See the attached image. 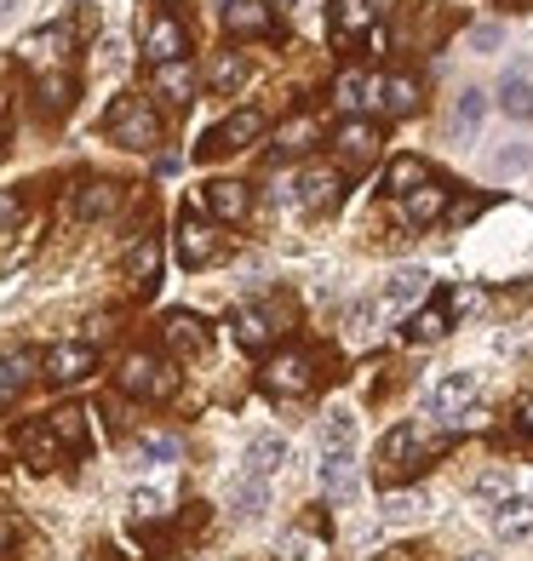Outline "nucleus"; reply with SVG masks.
I'll return each mask as SVG.
<instances>
[{"label":"nucleus","mask_w":533,"mask_h":561,"mask_svg":"<svg viewBox=\"0 0 533 561\" xmlns=\"http://www.w3.org/2000/svg\"><path fill=\"white\" fill-rule=\"evenodd\" d=\"M104 133L121 149H156L161 144V121H156V110H149V98H115Z\"/></svg>","instance_id":"obj_1"},{"label":"nucleus","mask_w":533,"mask_h":561,"mask_svg":"<svg viewBox=\"0 0 533 561\" xmlns=\"http://www.w3.org/2000/svg\"><path fill=\"white\" fill-rule=\"evenodd\" d=\"M470 396H476V373H447L424 390V413L430 419H460L470 407Z\"/></svg>","instance_id":"obj_2"},{"label":"nucleus","mask_w":533,"mask_h":561,"mask_svg":"<svg viewBox=\"0 0 533 561\" xmlns=\"http://www.w3.org/2000/svg\"><path fill=\"white\" fill-rule=\"evenodd\" d=\"M355 488H362V465H355V447L350 453H321V493L333 504H350Z\"/></svg>","instance_id":"obj_3"},{"label":"nucleus","mask_w":533,"mask_h":561,"mask_svg":"<svg viewBox=\"0 0 533 561\" xmlns=\"http://www.w3.org/2000/svg\"><path fill=\"white\" fill-rule=\"evenodd\" d=\"M41 367H46L53 385H75V378H87L98 367V350L92 344H53V350L41 355Z\"/></svg>","instance_id":"obj_4"},{"label":"nucleus","mask_w":533,"mask_h":561,"mask_svg":"<svg viewBox=\"0 0 533 561\" xmlns=\"http://www.w3.org/2000/svg\"><path fill=\"white\" fill-rule=\"evenodd\" d=\"M339 195H344V178L333 167H310V172L298 178V207L304 213H333Z\"/></svg>","instance_id":"obj_5"},{"label":"nucleus","mask_w":533,"mask_h":561,"mask_svg":"<svg viewBox=\"0 0 533 561\" xmlns=\"http://www.w3.org/2000/svg\"><path fill=\"white\" fill-rule=\"evenodd\" d=\"M121 390H133V396H172V373L156 362V355H126Z\"/></svg>","instance_id":"obj_6"},{"label":"nucleus","mask_w":533,"mask_h":561,"mask_svg":"<svg viewBox=\"0 0 533 561\" xmlns=\"http://www.w3.org/2000/svg\"><path fill=\"white\" fill-rule=\"evenodd\" d=\"M264 385L275 396H304V390H310V355H304V350H282L264 367Z\"/></svg>","instance_id":"obj_7"},{"label":"nucleus","mask_w":533,"mask_h":561,"mask_svg":"<svg viewBox=\"0 0 533 561\" xmlns=\"http://www.w3.org/2000/svg\"><path fill=\"white\" fill-rule=\"evenodd\" d=\"M264 133V115L259 110H236L224 126H213V138H207V156H224V149H247L252 138Z\"/></svg>","instance_id":"obj_8"},{"label":"nucleus","mask_w":533,"mask_h":561,"mask_svg":"<svg viewBox=\"0 0 533 561\" xmlns=\"http://www.w3.org/2000/svg\"><path fill=\"white\" fill-rule=\"evenodd\" d=\"M264 510H270V481L252 476V470H241V476L230 481V516H236V522H259Z\"/></svg>","instance_id":"obj_9"},{"label":"nucleus","mask_w":533,"mask_h":561,"mask_svg":"<svg viewBox=\"0 0 533 561\" xmlns=\"http://www.w3.org/2000/svg\"><path fill=\"white\" fill-rule=\"evenodd\" d=\"M481 121H488V92H481V87H465L460 98H453V121H447L453 144H470V138L481 133Z\"/></svg>","instance_id":"obj_10"},{"label":"nucleus","mask_w":533,"mask_h":561,"mask_svg":"<svg viewBox=\"0 0 533 561\" xmlns=\"http://www.w3.org/2000/svg\"><path fill=\"white\" fill-rule=\"evenodd\" d=\"M178 259H184L190 270L213 264V259H218V236H213L201 218H184V224H178Z\"/></svg>","instance_id":"obj_11"},{"label":"nucleus","mask_w":533,"mask_h":561,"mask_svg":"<svg viewBox=\"0 0 533 561\" xmlns=\"http://www.w3.org/2000/svg\"><path fill=\"white\" fill-rule=\"evenodd\" d=\"M333 98H339V110L385 104V81H378V75H362V69H344V75H339V87H333Z\"/></svg>","instance_id":"obj_12"},{"label":"nucleus","mask_w":533,"mask_h":561,"mask_svg":"<svg viewBox=\"0 0 533 561\" xmlns=\"http://www.w3.org/2000/svg\"><path fill=\"white\" fill-rule=\"evenodd\" d=\"M424 293H430V270H419V264H401L385 280V304H390V310H413Z\"/></svg>","instance_id":"obj_13"},{"label":"nucleus","mask_w":533,"mask_h":561,"mask_svg":"<svg viewBox=\"0 0 533 561\" xmlns=\"http://www.w3.org/2000/svg\"><path fill=\"white\" fill-rule=\"evenodd\" d=\"M424 447H442V442H424L413 424H401L385 436V447H378V470H408V458H419Z\"/></svg>","instance_id":"obj_14"},{"label":"nucleus","mask_w":533,"mask_h":561,"mask_svg":"<svg viewBox=\"0 0 533 561\" xmlns=\"http://www.w3.org/2000/svg\"><path fill=\"white\" fill-rule=\"evenodd\" d=\"M494 533H499V539H528V533H533V499L504 493L494 504Z\"/></svg>","instance_id":"obj_15"},{"label":"nucleus","mask_w":533,"mask_h":561,"mask_svg":"<svg viewBox=\"0 0 533 561\" xmlns=\"http://www.w3.org/2000/svg\"><path fill=\"white\" fill-rule=\"evenodd\" d=\"M64 46H69L64 30H35V35H23V41H18V58H23V64H35V69H58Z\"/></svg>","instance_id":"obj_16"},{"label":"nucleus","mask_w":533,"mask_h":561,"mask_svg":"<svg viewBox=\"0 0 533 561\" xmlns=\"http://www.w3.org/2000/svg\"><path fill=\"white\" fill-rule=\"evenodd\" d=\"M247 75H252V64H247L241 53H218L213 69H207V92H213V98H230V92L247 87Z\"/></svg>","instance_id":"obj_17"},{"label":"nucleus","mask_w":533,"mask_h":561,"mask_svg":"<svg viewBox=\"0 0 533 561\" xmlns=\"http://www.w3.org/2000/svg\"><path fill=\"white\" fill-rule=\"evenodd\" d=\"M35 367H41V355H30V350H12V355H0V407H7V401H18V390L35 378Z\"/></svg>","instance_id":"obj_18"},{"label":"nucleus","mask_w":533,"mask_h":561,"mask_svg":"<svg viewBox=\"0 0 533 561\" xmlns=\"http://www.w3.org/2000/svg\"><path fill=\"white\" fill-rule=\"evenodd\" d=\"M282 465H287V442H282V436H252V442H247L241 470H252V476H264V481H270Z\"/></svg>","instance_id":"obj_19"},{"label":"nucleus","mask_w":533,"mask_h":561,"mask_svg":"<svg viewBox=\"0 0 533 561\" xmlns=\"http://www.w3.org/2000/svg\"><path fill=\"white\" fill-rule=\"evenodd\" d=\"M144 53H149V64L184 58V30H178L172 18H156V23H149V35H144Z\"/></svg>","instance_id":"obj_20"},{"label":"nucleus","mask_w":533,"mask_h":561,"mask_svg":"<svg viewBox=\"0 0 533 561\" xmlns=\"http://www.w3.org/2000/svg\"><path fill=\"white\" fill-rule=\"evenodd\" d=\"M224 30L230 35H270V7L264 0H230L224 7Z\"/></svg>","instance_id":"obj_21"},{"label":"nucleus","mask_w":533,"mask_h":561,"mask_svg":"<svg viewBox=\"0 0 533 561\" xmlns=\"http://www.w3.org/2000/svg\"><path fill=\"white\" fill-rule=\"evenodd\" d=\"M167 344L178 355H207V327H201V316H167Z\"/></svg>","instance_id":"obj_22"},{"label":"nucleus","mask_w":533,"mask_h":561,"mask_svg":"<svg viewBox=\"0 0 533 561\" xmlns=\"http://www.w3.org/2000/svg\"><path fill=\"white\" fill-rule=\"evenodd\" d=\"M121 207V184H81L75 190V218H110Z\"/></svg>","instance_id":"obj_23"},{"label":"nucleus","mask_w":533,"mask_h":561,"mask_svg":"<svg viewBox=\"0 0 533 561\" xmlns=\"http://www.w3.org/2000/svg\"><path fill=\"white\" fill-rule=\"evenodd\" d=\"M333 144L344 149L350 161H373V156H378V133H373L367 121H344L339 133H333Z\"/></svg>","instance_id":"obj_24"},{"label":"nucleus","mask_w":533,"mask_h":561,"mask_svg":"<svg viewBox=\"0 0 533 561\" xmlns=\"http://www.w3.org/2000/svg\"><path fill=\"white\" fill-rule=\"evenodd\" d=\"M499 110L511 121H533V81H522L517 69L504 75V81H499Z\"/></svg>","instance_id":"obj_25"},{"label":"nucleus","mask_w":533,"mask_h":561,"mask_svg":"<svg viewBox=\"0 0 533 561\" xmlns=\"http://www.w3.org/2000/svg\"><path fill=\"white\" fill-rule=\"evenodd\" d=\"M533 172V144H499L488 156V178H522Z\"/></svg>","instance_id":"obj_26"},{"label":"nucleus","mask_w":533,"mask_h":561,"mask_svg":"<svg viewBox=\"0 0 533 561\" xmlns=\"http://www.w3.org/2000/svg\"><path fill=\"white\" fill-rule=\"evenodd\" d=\"M430 499L424 493H385V504H378V516H385L390 527H408V522H424Z\"/></svg>","instance_id":"obj_27"},{"label":"nucleus","mask_w":533,"mask_h":561,"mask_svg":"<svg viewBox=\"0 0 533 561\" xmlns=\"http://www.w3.org/2000/svg\"><path fill=\"white\" fill-rule=\"evenodd\" d=\"M355 447V413L350 407H333L321 424V453H350Z\"/></svg>","instance_id":"obj_28"},{"label":"nucleus","mask_w":533,"mask_h":561,"mask_svg":"<svg viewBox=\"0 0 533 561\" xmlns=\"http://www.w3.org/2000/svg\"><path fill=\"white\" fill-rule=\"evenodd\" d=\"M207 207H213L224 224H236V218H247L252 195H247V184H213V190H207Z\"/></svg>","instance_id":"obj_29"},{"label":"nucleus","mask_w":533,"mask_h":561,"mask_svg":"<svg viewBox=\"0 0 533 561\" xmlns=\"http://www.w3.org/2000/svg\"><path fill=\"white\" fill-rule=\"evenodd\" d=\"M156 87L172 98V104H190V92H195V75L184 58H172V64H156Z\"/></svg>","instance_id":"obj_30"},{"label":"nucleus","mask_w":533,"mask_h":561,"mask_svg":"<svg viewBox=\"0 0 533 561\" xmlns=\"http://www.w3.org/2000/svg\"><path fill=\"white\" fill-rule=\"evenodd\" d=\"M316 144V121L310 115H298V121H287L282 133H275V161H287V156H304V149Z\"/></svg>","instance_id":"obj_31"},{"label":"nucleus","mask_w":533,"mask_h":561,"mask_svg":"<svg viewBox=\"0 0 533 561\" xmlns=\"http://www.w3.org/2000/svg\"><path fill=\"white\" fill-rule=\"evenodd\" d=\"M401 201H408V224H436V218H442V207H447V190L419 184L413 195H401Z\"/></svg>","instance_id":"obj_32"},{"label":"nucleus","mask_w":533,"mask_h":561,"mask_svg":"<svg viewBox=\"0 0 533 561\" xmlns=\"http://www.w3.org/2000/svg\"><path fill=\"white\" fill-rule=\"evenodd\" d=\"M373 30V7L367 0H339V12H333V35L350 41V35H367Z\"/></svg>","instance_id":"obj_33"},{"label":"nucleus","mask_w":533,"mask_h":561,"mask_svg":"<svg viewBox=\"0 0 533 561\" xmlns=\"http://www.w3.org/2000/svg\"><path fill=\"white\" fill-rule=\"evenodd\" d=\"M236 339H241V350H264V344L275 339V327H270V316H264V310H241Z\"/></svg>","instance_id":"obj_34"},{"label":"nucleus","mask_w":533,"mask_h":561,"mask_svg":"<svg viewBox=\"0 0 533 561\" xmlns=\"http://www.w3.org/2000/svg\"><path fill=\"white\" fill-rule=\"evenodd\" d=\"M156 264H161V247L156 241H138L133 252H126V270H133L138 287H156Z\"/></svg>","instance_id":"obj_35"},{"label":"nucleus","mask_w":533,"mask_h":561,"mask_svg":"<svg viewBox=\"0 0 533 561\" xmlns=\"http://www.w3.org/2000/svg\"><path fill=\"white\" fill-rule=\"evenodd\" d=\"M413 104H419V87L408 81V75H390L385 81V110L390 115H413Z\"/></svg>","instance_id":"obj_36"},{"label":"nucleus","mask_w":533,"mask_h":561,"mask_svg":"<svg viewBox=\"0 0 533 561\" xmlns=\"http://www.w3.org/2000/svg\"><path fill=\"white\" fill-rule=\"evenodd\" d=\"M419 184H430V178H424V161L408 156V161H396V167H390V195H413Z\"/></svg>","instance_id":"obj_37"},{"label":"nucleus","mask_w":533,"mask_h":561,"mask_svg":"<svg viewBox=\"0 0 533 561\" xmlns=\"http://www.w3.org/2000/svg\"><path fill=\"white\" fill-rule=\"evenodd\" d=\"M442 333H447V316H442V310H419V316L408 321V339H413V344H436Z\"/></svg>","instance_id":"obj_38"},{"label":"nucleus","mask_w":533,"mask_h":561,"mask_svg":"<svg viewBox=\"0 0 533 561\" xmlns=\"http://www.w3.org/2000/svg\"><path fill=\"white\" fill-rule=\"evenodd\" d=\"M53 436H58V447H81V442H87V430H81V413H75V407H64V413H53Z\"/></svg>","instance_id":"obj_39"},{"label":"nucleus","mask_w":533,"mask_h":561,"mask_svg":"<svg viewBox=\"0 0 533 561\" xmlns=\"http://www.w3.org/2000/svg\"><path fill=\"white\" fill-rule=\"evenodd\" d=\"M138 458H144V465H172L178 442H172V436H144V442H138Z\"/></svg>","instance_id":"obj_40"},{"label":"nucleus","mask_w":533,"mask_h":561,"mask_svg":"<svg viewBox=\"0 0 533 561\" xmlns=\"http://www.w3.org/2000/svg\"><path fill=\"white\" fill-rule=\"evenodd\" d=\"M465 46H470V53H499V46H504V30H499V23H476V30L465 35Z\"/></svg>","instance_id":"obj_41"},{"label":"nucleus","mask_w":533,"mask_h":561,"mask_svg":"<svg viewBox=\"0 0 533 561\" xmlns=\"http://www.w3.org/2000/svg\"><path fill=\"white\" fill-rule=\"evenodd\" d=\"M161 504H167V499H161L156 488H133V516H161Z\"/></svg>","instance_id":"obj_42"},{"label":"nucleus","mask_w":533,"mask_h":561,"mask_svg":"<svg viewBox=\"0 0 533 561\" xmlns=\"http://www.w3.org/2000/svg\"><path fill=\"white\" fill-rule=\"evenodd\" d=\"M350 339H373V304H355L350 310Z\"/></svg>","instance_id":"obj_43"},{"label":"nucleus","mask_w":533,"mask_h":561,"mask_svg":"<svg viewBox=\"0 0 533 561\" xmlns=\"http://www.w3.org/2000/svg\"><path fill=\"white\" fill-rule=\"evenodd\" d=\"M499 493H511V476H499V470H494V476H481V481H476V499H499Z\"/></svg>","instance_id":"obj_44"},{"label":"nucleus","mask_w":533,"mask_h":561,"mask_svg":"<svg viewBox=\"0 0 533 561\" xmlns=\"http://www.w3.org/2000/svg\"><path fill=\"white\" fill-rule=\"evenodd\" d=\"M41 92H46V104H53V110H64V104H69V81H64V75H53V81H41Z\"/></svg>","instance_id":"obj_45"},{"label":"nucleus","mask_w":533,"mask_h":561,"mask_svg":"<svg viewBox=\"0 0 533 561\" xmlns=\"http://www.w3.org/2000/svg\"><path fill=\"white\" fill-rule=\"evenodd\" d=\"M453 310H460V316L481 310V293H476V287H460V293H453Z\"/></svg>","instance_id":"obj_46"},{"label":"nucleus","mask_w":533,"mask_h":561,"mask_svg":"<svg viewBox=\"0 0 533 561\" xmlns=\"http://www.w3.org/2000/svg\"><path fill=\"white\" fill-rule=\"evenodd\" d=\"M282 550H293L287 561H316V545H310V539H287Z\"/></svg>","instance_id":"obj_47"},{"label":"nucleus","mask_w":533,"mask_h":561,"mask_svg":"<svg viewBox=\"0 0 533 561\" xmlns=\"http://www.w3.org/2000/svg\"><path fill=\"white\" fill-rule=\"evenodd\" d=\"M7 224H18V201L0 195V229H7Z\"/></svg>","instance_id":"obj_48"},{"label":"nucleus","mask_w":533,"mask_h":561,"mask_svg":"<svg viewBox=\"0 0 533 561\" xmlns=\"http://www.w3.org/2000/svg\"><path fill=\"white\" fill-rule=\"evenodd\" d=\"M481 207H476V201H460V207H453V224H470Z\"/></svg>","instance_id":"obj_49"},{"label":"nucleus","mask_w":533,"mask_h":561,"mask_svg":"<svg viewBox=\"0 0 533 561\" xmlns=\"http://www.w3.org/2000/svg\"><path fill=\"white\" fill-rule=\"evenodd\" d=\"M18 7H23V0H0V23H7V18H12Z\"/></svg>","instance_id":"obj_50"},{"label":"nucleus","mask_w":533,"mask_h":561,"mask_svg":"<svg viewBox=\"0 0 533 561\" xmlns=\"http://www.w3.org/2000/svg\"><path fill=\"white\" fill-rule=\"evenodd\" d=\"M7 545H12V522H7V516H0V550H7Z\"/></svg>","instance_id":"obj_51"},{"label":"nucleus","mask_w":533,"mask_h":561,"mask_svg":"<svg viewBox=\"0 0 533 561\" xmlns=\"http://www.w3.org/2000/svg\"><path fill=\"white\" fill-rule=\"evenodd\" d=\"M522 419H528V430H533V396L522 401Z\"/></svg>","instance_id":"obj_52"},{"label":"nucleus","mask_w":533,"mask_h":561,"mask_svg":"<svg viewBox=\"0 0 533 561\" xmlns=\"http://www.w3.org/2000/svg\"><path fill=\"white\" fill-rule=\"evenodd\" d=\"M378 561H413V556H401V550H390V556H378Z\"/></svg>","instance_id":"obj_53"},{"label":"nucleus","mask_w":533,"mask_h":561,"mask_svg":"<svg viewBox=\"0 0 533 561\" xmlns=\"http://www.w3.org/2000/svg\"><path fill=\"white\" fill-rule=\"evenodd\" d=\"M465 561H494V556H465Z\"/></svg>","instance_id":"obj_54"}]
</instances>
